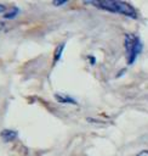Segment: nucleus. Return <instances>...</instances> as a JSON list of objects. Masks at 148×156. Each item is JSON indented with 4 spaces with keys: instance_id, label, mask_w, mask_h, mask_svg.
<instances>
[{
    "instance_id": "obj_9",
    "label": "nucleus",
    "mask_w": 148,
    "mask_h": 156,
    "mask_svg": "<svg viewBox=\"0 0 148 156\" xmlns=\"http://www.w3.org/2000/svg\"><path fill=\"white\" fill-rule=\"evenodd\" d=\"M6 11V7L4 5H0V12H5Z\"/></svg>"
},
{
    "instance_id": "obj_3",
    "label": "nucleus",
    "mask_w": 148,
    "mask_h": 156,
    "mask_svg": "<svg viewBox=\"0 0 148 156\" xmlns=\"http://www.w3.org/2000/svg\"><path fill=\"white\" fill-rule=\"evenodd\" d=\"M18 133L16 130H12V129H4L1 133H0V136L1 139L5 141V143H10V141H13L16 138H17Z\"/></svg>"
},
{
    "instance_id": "obj_1",
    "label": "nucleus",
    "mask_w": 148,
    "mask_h": 156,
    "mask_svg": "<svg viewBox=\"0 0 148 156\" xmlns=\"http://www.w3.org/2000/svg\"><path fill=\"white\" fill-rule=\"evenodd\" d=\"M89 4H92L99 9L110 11V12H116V13H121L124 16H129L135 18L136 17V12L135 9L129 5L127 2L124 1H115V0H101V1H87Z\"/></svg>"
},
{
    "instance_id": "obj_4",
    "label": "nucleus",
    "mask_w": 148,
    "mask_h": 156,
    "mask_svg": "<svg viewBox=\"0 0 148 156\" xmlns=\"http://www.w3.org/2000/svg\"><path fill=\"white\" fill-rule=\"evenodd\" d=\"M55 98H56V100H57L58 102H61V104H76V101H75L73 98L68 96V95L56 94V95H55Z\"/></svg>"
},
{
    "instance_id": "obj_6",
    "label": "nucleus",
    "mask_w": 148,
    "mask_h": 156,
    "mask_svg": "<svg viewBox=\"0 0 148 156\" xmlns=\"http://www.w3.org/2000/svg\"><path fill=\"white\" fill-rule=\"evenodd\" d=\"M63 49H64V44H61L59 46H57L56 52H55V62H56V61H58V60L61 58V55H62Z\"/></svg>"
},
{
    "instance_id": "obj_8",
    "label": "nucleus",
    "mask_w": 148,
    "mask_h": 156,
    "mask_svg": "<svg viewBox=\"0 0 148 156\" xmlns=\"http://www.w3.org/2000/svg\"><path fill=\"white\" fill-rule=\"evenodd\" d=\"M137 156H148V150H143V151H141Z\"/></svg>"
},
{
    "instance_id": "obj_5",
    "label": "nucleus",
    "mask_w": 148,
    "mask_h": 156,
    "mask_svg": "<svg viewBox=\"0 0 148 156\" xmlns=\"http://www.w3.org/2000/svg\"><path fill=\"white\" fill-rule=\"evenodd\" d=\"M18 13H19V10H18L17 7H11L8 11H6V12L4 13L2 17H4L5 20H13Z\"/></svg>"
},
{
    "instance_id": "obj_2",
    "label": "nucleus",
    "mask_w": 148,
    "mask_h": 156,
    "mask_svg": "<svg viewBox=\"0 0 148 156\" xmlns=\"http://www.w3.org/2000/svg\"><path fill=\"white\" fill-rule=\"evenodd\" d=\"M125 49H126L127 63L131 65L135 62L136 56L142 51V44L136 35L126 34L125 35Z\"/></svg>"
},
{
    "instance_id": "obj_7",
    "label": "nucleus",
    "mask_w": 148,
    "mask_h": 156,
    "mask_svg": "<svg viewBox=\"0 0 148 156\" xmlns=\"http://www.w3.org/2000/svg\"><path fill=\"white\" fill-rule=\"evenodd\" d=\"M67 1H53L52 4L55 5V6H61V5H64Z\"/></svg>"
}]
</instances>
